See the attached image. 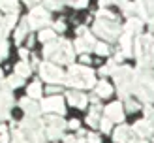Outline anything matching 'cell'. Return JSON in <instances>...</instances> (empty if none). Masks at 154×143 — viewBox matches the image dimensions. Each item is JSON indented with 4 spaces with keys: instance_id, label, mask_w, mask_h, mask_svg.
<instances>
[{
    "instance_id": "obj_1",
    "label": "cell",
    "mask_w": 154,
    "mask_h": 143,
    "mask_svg": "<svg viewBox=\"0 0 154 143\" xmlns=\"http://www.w3.org/2000/svg\"><path fill=\"white\" fill-rule=\"evenodd\" d=\"M70 85H75V87H90L94 83V77H92V72L87 70V68H81V66H75L72 68L70 72Z\"/></svg>"
},
{
    "instance_id": "obj_2",
    "label": "cell",
    "mask_w": 154,
    "mask_h": 143,
    "mask_svg": "<svg viewBox=\"0 0 154 143\" xmlns=\"http://www.w3.org/2000/svg\"><path fill=\"white\" fill-rule=\"evenodd\" d=\"M42 77L51 81V83L53 81H60L62 79V72L53 64H42Z\"/></svg>"
},
{
    "instance_id": "obj_3",
    "label": "cell",
    "mask_w": 154,
    "mask_h": 143,
    "mask_svg": "<svg viewBox=\"0 0 154 143\" xmlns=\"http://www.w3.org/2000/svg\"><path fill=\"white\" fill-rule=\"evenodd\" d=\"M43 109L45 111H57V113H62L64 105H62V98L60 96H55V98H47L43 102Z\"/></svg>"
},
{
    "instance_id": "obj_4",
    "label": "cell",
    "mask_w": 154,
    "mask_h": 143,
    "mask_svg": "<svg viewBox=\"0 0 154 143\" xmlns=\"http://www.w3.org/2000/svg\"><path fill=\"white\" fill-rule=\"evenodd\" d=\"M115 141H119V143H134L132 134H130V128L120 126L119 130L115 132Z\"/></svg>"
},
{
    "instance_id": "obj_5",
    "label": "cell",
    "mask_w": 154,
    "mask_h": 143,
    "mask_svg": "<svg viewBox=\"0 0 154 143\" xmlns=\"http://www.w3.org/2000/svg\"><path fill=\"white\" fill-rule=\"evenodd\" d=\"M43 23H47V13H45L43 10L32 11V15H30V25H32V26H40V25H43Z\"/></svg>"
},
{
    "instance_id": "obj_6",
    "label": "cell",
    "mask_w": 154,
    "mask_h": 143,
    "mask_svg": "<svg viewBox=\"0 0 154 143\" xmlns=\"http://www.w3.org/2000/svg\"><path fill=\"white\" fill-rule=\"evenodd\" d=\"M107 117L113 119V120H122V107H120V104H111L109 107H107Z\"/></svg>"
},
{
    "instance_id": "obj_7",
    "label": "cell",
    "mask_w": 154,
    "mask_h": 143,
    "mask_svg": "<svg viewBox=\"0 0 154 143\" xmlns=\"http://www.w3.org/2000/svg\"><path fill=\"white\" fill-rule=\"evenodd\" d=\"M70 104H73V105H79V107H85V104H87V98H85L83 94H77V92H73V94H70Z\"/></svg>"
},
{
    "instance_id": "obj_8",
    "label": "cell",
    "mask_w": 154,
    "mask_h": 143,
    "mask_svg": "<svg viewBox=\"0 0 154 143\" xmlns=\"http://www.w3.org/2000/svg\"><path fill=\"white\" fill-rule=\"evenodd\" d=\"M135 130L139 132L141 135H147V134H150V132H152V128H150V124H149V123L141 120V123H137V124H135Z\"/></svg>"
},
{
    "instance_id": "obj_9",
    "label": "cell",
    "mask_w": 154,
    "mask_h": 143,
    "mask_svg": "<svg viewBox=\"0 0 154 143\" xmlns=\"http://www.w3.org/2000/svg\"><path fill=\"white\" fill-rule=\"evenodd\" d=\"M96 92H98V96H109V94H111V87L107 85L105 81H102V83H100V85H98Z\"/></svg>"
},
{
    "instance_id": "obj_10",
    "label": "cell",
    "mask_w": 154,
    "mask_h": 143,
    "mask_svg": "<svg viewBox=\"0 0 154 143\" xmlns=\"http://www.w3.org/2000/svg\"><path fill=\"white\" fill-rule=\"evenodd\" d=\"M28 94L32 96V98H38L42 94V87H40V83H32V85L28 87Z\"/></svg>"
},
{
    "instance_id": "obj_11",
    "label": "cell",
    "mask_w": 154,
    "mask_h": 143,
    "mask_svg": "<svg viewBox=\"0 0 154 143\" xmlns=\"http://www.w3.org/2000/svg\"><path fill=\"white\" fill-rule=\"evenodd\" d=\"M17 73H19V77H26V75L30 73V68H28V64H25V62H21V64H17Z\"/></svg>"
},
{
    "instance_id": "obj_12",
    "label": "cell",
    "mask_w": 154,
    "mask_h": 143,
    "mask_svg": "<svg viewBox=\"0 0 154 143\" xmlns=\"http://www.w3.org/2000/svg\"><path fill=\"white\" fill-rule=\"evenodd\" d=\"M4 10H15V0H0Z\"/></svg>"
},
{
    "instance_id": "obj_13",
    "label": "cell",
    "mask_w": 154,
    "mask_h": 143,
    "mask_svg": "<svg viewBox=\"0 0 154 143\" xmlns=\"http://www.w3.org/2000/svg\"><path fill=\"white\" fill-rule=\"evenodd\" d=\"M51 38H55V32H51V30H43V32L40 34L42 42H47V40H51Z\"/></svg>"
},
{
    "instance_id": "obj_14",
    "label": "cell",
    "mask_w": 154,
    "mask_h": 143,
    "mask_svg": "<svg viewBox=\"0 0 154 143\" xmlns=\"http://www.w3.org/2000/svg\"><path fill=\"white\" fill-rule=\"evenodd\" d=\"M96 53H98V55H107V53H109V51H107V45L98 43V45H96Z\"/></svg>"
},
{
    "instance_id": "obj_15",
    "label": "cell",
    "mask_w": 154,
    "mask_h": 143,
    "mask_svg": "<svg viewBox=\"0 0 154 143\" xmlns=\"http://www.w3.org/2000/svg\"><path fill=\"white\" fill-rule=\"evenodd\" d=\"M102 130L103 132H109L111 130V123H109V120H103V123H102Z\"/></svg>"
},
{
    "instance_id": "obj_16",
    "label": "cell",
    "mask_w": 154,
    "mask_h": 143,
    "mask_svg": "<svg viewBox=\"0 0 154 143\" xmlns=\"http://www.w3.org/2000/svg\"><path fill=\"white\" fill-rule=\"evenodd\" d=\"M10 83H11L13 87H19V85H21V77H11V79H10Z\"/></svg>"
},
{
    "instance_id": "obj_17",
    "label": "cell",
    "mask_w": 154,
    "mask_h": 143,
    "mask_svg": "<svg viewBox=\"0 0 154 143\" xmlns=\"http://www.w3.org/2000/svg\"><path fill=\"white\" fill-rule=\"evenodd\" d=\"M4 55H6V45H4L2 42H0V58H2Z\"/></svg>"
},
{
    "instance_id": "obj_18",
    "label": "cell",
    "mask_w": 154,
    "mask_h": 143,
    "mask_svg": "<svg viewBox=\"0 0 154 143\" xmlns=\"http://www.w3.org/2000/svg\"><path fill=\"white\" fill-rule=\"evenodd\" d=\"M88 141L90 143H100V139L96 138V135H88Z\"/></svg>"
},
{
    "instance_id": "obj_19",
    "label": "cell",
    "mask_w": 154,
    "mask_h": 143,
    "mask_svg": "<svg viewBox=\"0 0 154 143\" xmlns=\"http://www.w3.org/2000/svg\"><path fill=\"white\" fill-rule=\"evenodd\" d=\"M70 128H79V120H72V123H70Z\"/></svg>"
},
{
    "instance_id": "obj_20",
    "label": "cell",
    "mask_w": 154,
    "mask_h": 143,
    "mask_svg": "<svg viewBox=\"0 0 154 143\" xmlns=\"http://www.w3.org/2000/svg\"><path fill=\"white\" fill-rule=\"evenodd\" d=\"M57 30H64V25H62V23H57Z\"/></svg>"
},
{
    "instance_id": "obj_21",
    "label": "cell",
    "mask_w": 154,
    "mask_h": 143,
    "mask_svg": "<svg viewBox=\"0 0 154 143\" xmlns=\"http://www.w3.org/2000/svg\"><path fill=\"white\" fill-rule=\"evenodd\" d=\"M66 143H75V139H66Z\"/></svg>"
},
{
    "instance_id": "obj_22",
    "label": "cell",
    "mask_w": 154,
    "mask_h": 143,
    "mask_svg": "<svg viewBox=\"0 0 154 143\" xmlns=\"http://www.w3.org/2000/svg\"><path fill=\"white\" fill-rule=\"evenodd\" d=\"M0 143H6V139H4V138H2V139H0Z\"/></svg>"
},
{
    "instance_id": "obj_23",
    "label": "cell",
    "mask_w": 154,
    "mask_h": 143,
    "mask_svg": "<svg viewBox=\"0 0 154 143\" xmlns=\"http://www.w3.org/2000/svg\"><path fill=\"white\" fill-rule=\"evenodd\" d=\"M0 77H2V72H0Z\"/></svg>"
}]
</instances>
